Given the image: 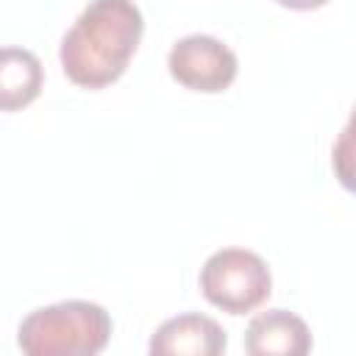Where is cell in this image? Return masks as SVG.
Instances as JSON below:
<instances>
[{
    "instance_id": "2",
    "label": "cell",
    "mask_w": 356,
    "mask_h": 356,
    "mask_svg": "<svg viewBox=\"0 0 356 356\" xmlns=\"http://www.w3.org/2000/svg\"><path fill=\"white\" fill-rule=\"evenodd\" d=\"M111 339V317L92 300H61L33 309L17 328L28 356H95Z\"/></svg>"
},
{
    "instance_id": "4",
    "label": "cell",
    "mask_w": 356,
    "mask_h": 356,
    "mask_svg": "<svg viewBox=\"0 0 356 356\" xmlns=\"http://www.w3.org/2000/svg\"><path fill=\"white\" fill-rule=\"evenodd\" d=\"M170 75L192 92H222L234 83L239 61L236 53L209 33H189L178 39L167 53Z\"/></svg>"
},
{
    "instance_id": "6",
    "label": "cell",
    "mask_w": 356,
    "mask_h": 356,
    "mask_svg": "<svg viewBox=\"0 0 356 356\" xmlns=\"http://www.w3.org/2000/svg\"><path fill=\"white\" fill-rule=\"evenodd\" d=\"M245 350L250 356H303L312 350V331L295 312L267 309L248 323Z\"/></svg>"
},
{
    "instance_id": "3",
    "label": "cell",
    "mask_w": 356,
    "mask_h": 356,
    "mask_svg": "<svg viewBox=\"0 0 356 356\" xmlns=\"http://www.w3.org/2000/svg\"><path fill=\"white\" fill-rule=\"evenodd\" d=\"M197 281L203 298L228 314H248L259 309L273 292L267 261L245 248L214 250L203 261Z\"/></svg>"
},
{
    "instance_id": "8",
    "label": "cell",
    "mask_w": 356,
    "mask_h": 356,
    "mask_svg": "<svg viewBox=\"0 0 356 356\" xmlns=\"http://www.w3.org/2000/svg\"><path fill=\"white\" fill-rule=\"evenodd\" d=\"M278 6H286V8H295V11H309V8H320L325 6L328 0H275Z\"/></svg>"
},
{
    "instance_id": "7",
    "label": "cell",
    "mask_w": 356,
    "mask_h": 356,
    "mask_svg": "<svg viewBox=\"0 0 356 356\" xmlns=\"http://www.w3.org/2000/svg\"><path fill=\"white\" fill-rule=\"evenodd\" d=\"M44 83V67L36 53L6 44L0 47V111H19L33 103Z\"/></svg>"
},
{
    "instance_id": "1",
    "label": "cell",
    "mask_w": 356,
    "mask_h": 356,
    "mask_svg": "<svg viewBox=\"0 0 356 356\" xmlns=\"http://www.w3.org/2000/svg\"><path fill=\"white\" fill-rule=\"evenodd\" d=\"M142 31L145 19L134 0H89L58 47L67 78L83 89L114 83L136 53Z\"/></svg>"
},
{
    "instance_id": "5",
    "label": "cell",
    "mask_w": 356,
    "mask_h": 356,
    "mask_svg": "<svg viewBox=\"0 0 356 356\" xmlns=\"http://www.w3.org/2000/svg\"><path fill=\"white\" fill-rule=\"evenodd\" d=\"M228 345L222 325L206 314L186 312L164 320L153 337L147 350L153 356H217Z\"/></svg>"
}]
</instances>
